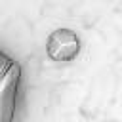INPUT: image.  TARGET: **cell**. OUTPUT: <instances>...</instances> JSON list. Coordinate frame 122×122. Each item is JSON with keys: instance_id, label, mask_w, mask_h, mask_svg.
I'll return each mask as SVG.
<instances>
[{"instance_id": "obj_2", "label": "cell", "mask_w": 122, "mask_h": 122, "mask_svg": "<svg viewBox=\"0 0 122 122\" xmlns=\"http://www.w3.org/2000/svg\"><path fill=\"white\" fill-rule=\"evenodd\" d=\"M46 51L53 61H72L80 51V40L71 29H57L50 34Z\"/></svg>"}, {"instance_id": "obj_1", "label": "cell", "mask_w": 122, "mask_h": 122, "mask_svg": "<svg viewBox=\"0 0 122 122\" xmlns=\"http://www.w3.org/2000/svg\"><path fill=\"white\" fill-rule=\"evenodd\" d=\"M21 84V67L0 50V122H13Z\"/></svg>"}]
</instances>
